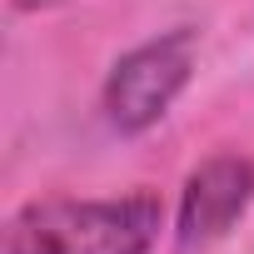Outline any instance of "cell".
Segmentation results:
<instances>
[{
  "label": "cell",
  "instance_id": "4",
  "mask_svg": "<svg viewBox=\"0 0 254 254\" xmlns=\"http://www.w3.org/2000/svg\"><path fill=\"white\" fill-rule=\"evenodd\" d=\"M15 10H40V5H55V0H10Z\"/></svg>",
  "mask_w": 254,
  "mask_h": 254
},
{
  "label": "cell",
  "instance_id": "1",
  "mask_svg": "<svg viewBox=\"0 0 254 254\" xmlns=\"http://www.w3.org/2000/svg\"><path fill=\"white\" fill-rule=\"evenodd\" d=\"M150 190L120 199H35L5 229V254H150L160 239Z\"/></svg>",
  "mask_w": 254,
  "mask_h": 254
},
{
  "label": "cell",
  "instance_id": "3",
  "mask_svg": "<svg viewBox=\"0 0 254 254\" xmlns=\"http://www.w3.org/2000/svg\"><path fill=\"white\" fill-rule=\"evenodd\" d=\"M254 204V160L244 155H209L199 170H190L180 190V219L175 234L185 249H204L234 229V219Z\"/></svg>",
  "mask_w": 254,
  "mask_h": 254
},
{
  "label": "cell",
  "instance_id": "2",
  "mask_svg": "<svg viewBox=\"0 0 254 254\" xmlns=\"http://www.w3.org/2000/svg\"><path fill=\"white\" fill-rule=\"evenodd\" d=\"M194 75V30H165L130 55H120L105 80V120L120 135H145L150 125L165 120V110L180 100V90Z\"/></svg>",
  "mask_w": 254,
  "mask_h": 254
}]
</instances>
